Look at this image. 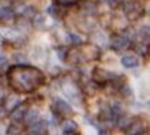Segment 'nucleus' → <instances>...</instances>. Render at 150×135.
<instances>
[{
	"label": "nucleus",
	"instance_id": "obj_1",
	"mask_svg": "<svg viewBox=\"0 0 150 135\" xmlns=\"http://www.w3.org/2000/svg\"><path fill=\"white\" fill-rule=\"evenodd\" d=\"M45 76L38 68L30 66H14L8 70V82L15 90L29 93L44 83Z\"/></svg>",
	"mask_w": 150,
	"mask_h": 135
},
{
	"label": "nucleus",
	"instance_id": "obj_2",
	"mask_svg": "<svg viewBox=\"0 0 150 135\" xmlns=\"http://www.w3.org/2000/svg\"><path fill=\"white\" fill-rule=\"evenodd\" d=\"M124 12L130 19H137L142 15V7L135 1H127L124 3Z\"/></svg>",
	"mask_w": 150,
	"mask_h": 135
},
{
	"label": "nucleus",
	"instance_id": "obj_3",
	"mask_svg": "<svg viewBox=\"0 0 150 135\" xmlns=\"http://www.w3.org/2000/svg\"><path fill=\"white\" fill-rule=\"evenodd\" d=\"M53 109H55L56 113H59L62 116H70L72 113V109L70 107V104H67V101H64L62 98L53 100Z\"/></svg>",
	"mask_w": 150,
	"mask_h": 135
},
{
	"label": "nucleus",
	"instance_id": "obj_4",
	"mask_svg": "<svg viewBox=\"0 0 150 135\" xmlns=\"http://www.w3.org/2000/svg\"><path fill=\"white\" fill-rule=\"evenodd\" d=\"M93 78L98 83H105V82L112 79V74L109 71H107V70H104V68H94Z\"/></svg>",
	"mask_w": 150,
	"mask_h": 135
},
{
	"label": "nucleus",
	"instance_id": "obj_5",
	"mask_svg": "<svg viewBox=\"0 0 150 135\" xmlns=\"http://www.w3.org/2000/svg\"><path fill=\"white\" fill-rule=\"evenodd\" d=\"M111 45H112L113 49H116V51H123V49L128 48V45H130V40L124 36H116V37L112 38Z\"/></svg>",
	"mask_w": 150,
	"mask_h": 135
},
{
	"label": "nucleus",
	"instance_id": "obj_6",
	"mask_svg": "<svg viewBox=\"0 0 150 135\" xmlns=\"http://www.w3.org/2000/svg\"><path fill=\"white\" fill-rule=\"evenodd\" d=\"M30 134L29 135H44L47 132V124L44 120H38L37 123H34L33 126H30Z\"/></svg>",
	"mask_w": 150,
	"mask_h": 135
},
{
	"label": "nucleus",
	"instance_id": "obj_7",
	"mask_svg": "<svg viewBox=\"0 0 150 135\" xmlns=\"http://www.w3.org/2000/svg\"><path fill=\"white\" fill-rule=\"evenodd\" d=\"M28 105H18L16 108L12 109V113H11V119L15 120V122H19V120H23L26 112H28Z\"/></svg>",
	"mask_w": 150,
	"mask_h": 135
},
{
	"label": "nucleus",
	"instance_id": "obj_8",
	"mask_svg": "<svg viewBox=\"0 0 150 135\" xmlns=\"http://www.w3.org/2000/svg\"><path fill=\"white\" fill-rule=\"evenodd\" d=\"M122 64L127 68H135L138 67V59L134 55H126L122 57Z\"/></svg>",
	"mask_w": 150,
	"mask_h": 135
},
{
	"label": "nucleus",
	"instance_id": "obj_9",
	"mask_svg": "<svg viewBox=\"0 0 150 135\" xmlns=\"http://www.w3.org/2000/svg\"><path fill=\"white\" fill-rule=\"evenodd\" d=\"M25 120H26V123L29 126H33L34 123H37L40 120V113L37 109H30V111L26 112V115H25Z\"/></svg>",
	"mask_w": 150,
	"mask_h": 135
},
{
	"label": "nucleus",
	"instance_id": "obj_10",
	"mask_svg": "<svg viewBox=\"0 0 150 135\" xmlns=\"http://www.w3.org/2000/svg\"><path fill=\"white\" fill-rule=\"evenodd\" d=\"M143 128H145V126H143V123H141V122L131 123L130 128H128V131H127V135H139V134H142Z\"/></svg>",
	"mask_w": 150,
	"mask_h": 135
},
{
	"label": "nucleus",
	"instance_id": "obj_11",
	"mask_svg": "<svg viewBox=\"0 0 150 135\" xmlns=\"http://www.w3.org/2000/svg\"><path fill=\"white\" fill-rule=\"evenodd\" d=\"M63 90H64V94L67 95L68 98H71V100H76V93H78V89L75 88L72 83H68V85H66L63 88Z\"/></svg>",
	"mask_w": 150,
	"mask_h": 135
},
{
	"label": "nucleus",
	"instance_id": "obj_12",
	"mask_svg": "<svg viewBox=\"0 0 150 135\" xmlns=\"http://www.w3.org/2000/svg\"><path fill=\"white\" fill-rule=\"evenodd\" d=\"M18 105H19V100H18V97H15V95H10V97L6 100V104H4L6 109H8V111H12V109L16 108Z\"/></svg>",
	"mask_w": 150,
	"mask_h": 135
},
{
	"label": "nucleus",
	"instance_id": "obj_13",
	"mask_svg": "<svg viewBox=\"0 0 150 135\" xmlns=\"http://www.w3.org/2000/svg\"><path fill=\"white\" fill-rule=\"evenodd\" d=\"M0 16H1L3 19H11L12 16H14V11L8 7H3L0 10Z\"/></svg>",
	"mask_w": 150,
	"mask_h": 135
},
{
	"label": "nucleus",
	"instance_id": "obj_14",
	"mask_svg": "<svg viewBox=\"0 0 150 135\" xmlns=\"http://www.w3.org/2000/svg\"><path fill=\"white\" fill-rule=\"evenodd\" d=\"M63 128H64V132H67V131H76V124L74 123V122H71V120H67L66 123H64V126H63Z\"/></svg>",
	"mask_w": 150,
	"mask_h": 135
},
{
	"label": "nucleus",
	"instance_id": "obj_15",
	"mask_svg": "<svg viewBox=\"0 0 150 135\" xmlns=\"http://www.w3.org/2000/svg\"><path fill=\"white\" fill-rule=\"evenodd\" d=\"M7 132L10 135H21V127L19 126H16V124H12V126L8 127Z\"/></svg>",
	"mask_w": 150,
	"mask_h": 135
},
{
	"label": "nucleus",
	"instance_id": "obj_16",
	"mask_svg": "<svg viewBox=\"0 0 150 135\" xmlns=\"http://www.w3.org/2000/svg\"><path fill=\"white\" fill-rule=\"evenodd\" d=\"M131 123H132V122L130 120V117H127V116H123L122 119H120V122H119V126H120V128H127Z\"/></svg>",
	"mask_w": 150,
	"mask_h": 135
},
{
	"label": "nucleus",
	"instance_id": "obj_17",
	"mask_svg": "<svg viewBox=\"0 0 150 135\" xmlns=\"http://www.w3.org/2000/svg\"><path fill=\"white\" fill-rule=\"evenodd\" d=\"M70 38H71L72 44H81L82 42V38L79 36H76V34H74V33H70Z\"/></svg>",
	"mask_w": 150,
	"mask_h": 135
},
{
	"label": "nucleus",
	"instance_id": "obj_18",
	"mask_svg": "<svg viewBox=\"0 0 150 135\" xmlns=\"http://www.w3.org/2000/svg\"><path fill=\"white\" fill-rule=\"evenodd\" d=\"M56 3L63 4V6H70V4H74L75 0H55Z\"/></svg>",
	"mask_w": 150,
	"mask_h": 135
},
{
	"label": "nucleus",
	"instance_id": "obj_19",
	"mask_svg": "<svg viewBox=\"0 0 150 135\" xmlns=\"http://www.w3.org/2000/svg\"><path fill=\"white\" fill-rule=\"evenodd\" d=\"M3 63H6V56H4L3 53H0V66Z\"/></svg>",
	"mask_w": 150,
	"mask_h": 135
},
{
	"label": "nucleus",
	"instance_id": "obj_20",
	"mask_svg": "<svg viewBox=\"0 0 150 135\" xmlns=\"http://www.w3.org/2000/svg\"><path fill=\"white\" fill-rule=\"evenodd\" d=\"M63 135H78L76 132H74V131H67V132H64Z\"/></svg>",
	"mask_w": 150,
	"mask_h": 135
},
{
	"label": "nucleus",
	"instance_id": "obj_21",
	"mask_svg": "<svg viewBox=\"0 0 150 135\" xmlns=\"http://www.w3.org/2000/svg\"><path fill=\"white\" fill-rule=\"evenodd\" d=\"M105 1H107V3H109V4H113L116 0H105Z\"/></svg>",
	"mask_w": 150,
	"mask_h": 135
},
{
	"label": "nucleus",
	"instance_id": "obj_22",
	"mask_svg": "<svg viewBox=\"0 0 150 135\" xmlns=\"http://www.w3.org/2000/svg\"><path fill=\"white\" fill-rule=\"evenodd\" d=\"M98 135H108V132H105V131H100V132H98Z\"/></svg>",
	"mask_w": 150,
	"mask_h": 135
},
{
	"label": "nucleus",
	"instance_id": "obj_23",
	"mask_svg": "<svg viewBox=\"0 0 150 135\" xmlns=\"http://www.w3.org/2000/svg\"><path fill=\"white\" fill-rule=\"evenodd\" d=\"M139 135H149V134H139Z\"/></svg>",
	"mask_w": 150,
	"mask_h": 135
}]
</instances>
